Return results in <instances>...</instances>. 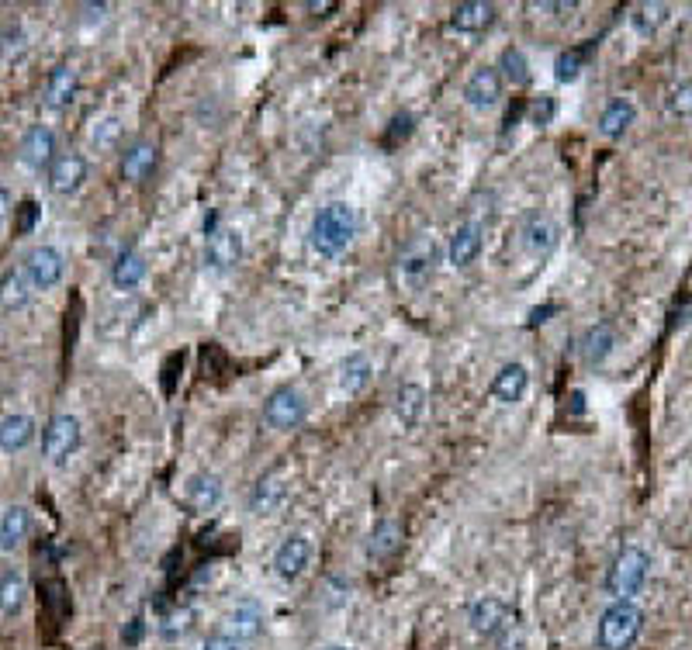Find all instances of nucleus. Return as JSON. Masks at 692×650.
<instances>
[{"instance_id": "obj_1", "label": "nucleus", "mask_w": 692, "mask_h": 650, "mask_svg": "<svg viewBox=\"0 0 692 650\" xmlns=\"http://www.w3.org/2000/svg\"><path fill=\"white\" fill-rule=\"evenodd\" d=\"M353 236H357V211L346 201H329L326 208H319V215L312 218V229H308V243L319 256L346 253Z\"/></svg>"}, {"instance_id": "obj_2", "label": "nucleus", "mask_w": 692, "mask_h": 650, "mask_svg": "<svg viewBox=\"0 0 692 650\" xmlns=\"http://www.w3.org/2000/svg\"><path fill=\"white\" fill-rule=\"evenodd\" d=\"M644 630V612L630 599H616L599 619V647L603 650H630Z\"/></svg>"}, {"instance_id": "obj_3", "label": "nucleus", "mask_w": 692, "mask_h": 650, "mask_svg": "<svg viewBox=\"0 0 692 650\" xmlns=\"http://www.w3.org/2000/svg\"><path fill=\"white\" fill-rule=\"evenodd\" d=\"M648 571H651V557L644 554L641 547H623L616 554V561L609 564V574H606V592L613 599H630L644 588L648 581Z\"/></svg>"}, {"instance_id": "obj_4", "label": "nucleus", "mask_w": 692, "mask_h": 650, "mask_svg": "<svg viewBox=\"0 0 692 650\" xmlns=\"http://www.w3.org/2000/svg\"><path fill=\"white\" fill-rule=\"evenodd\" d=\"M84 443V429H80V419L70 412H59L45 422V433H42V453L49 464H66L73 453L80 450Z\"/></svg>"}, {"instance_id": "obj_5", "label": "nucleus", "mask_w": 692, "mask_h": 650, "mask_svg": "<svg viewBox=\"0 0 692 650\" xmlns=\"http://www.w3.org/2000/svg\"><path fill=\"white\" fill-rule=\"evenodd\" d=\"M436 263H440V246H436V239L430 232H419V236H412L409 243L402 246V253H398V274L409 284H419L433 274Z\"/></svg>"}, {"instance_id": "obj_6", "label": "nucleus", "mask_w": 692, "mask_h": 650, "mask_svg": "<svg viewBox=\"0 0 692 650\" xmlns=\"http://www.w3.org/2000/svg\"><path fill=\"white\" fill-rule=\"evenodd\" d=\"M308 405H305V395L298 388H277L274 395L267 398V405H263V422H267L270 429H277V433H288V429H298L305 419Z\"/></svg>"}, {"instance_id": "obj_7", "label": "nucleus", "mask_w": 692, "mask_h": 650, "mask_svg": "<svg viewBox=\"0 0 692 650\" xmlns=\"http://www.w3.org/2000/svg\"><path fill=\"white\" fill-rule=\"evenodd\" d=\"M21 270L28 274L35 291H52V287L66 277V256L59 253L56 246H35V249H28L25 267Z\"/></svg>"}, {"instance_id": "obj_8", "label": "nucleus", "mask_w": 692, "mask_h": 650, "mask_svg": "<svg viewBox=\"0 0 692 650\" xmlns=\"http://www.w3.org/2000/svg\"><path fill=\"white\" fill-rule=\"evenodd\" d=\"M468 623H471V630H475L478 637L495 640V637H502V633L513 630V626H516V612L509 609L502 599H492V595H485V599H478L475 606H471Z\"/></svg>"}, {"instance_id": "obj_9", "label": "nucleus", "mask_w": 692, "mask_h": 650, "mask_svg": "<svg viewBox=\"0 0 692 650\" xmlns=\"http://www.w3.org/2000/svg\"><path fill=\"white\" fill-rule=\"evenodd\" d=\"M87 156L84 153H59L49 166V187L59 198H70L84 187L87 180Z\"/></svg>"}, {"instance_id": "obj_10", "label": "nucleus", "mask_w": 692, "mask_h": 650, "mask_svg": "<svg viewBox=\"0 0 692 650\" xmlns=\"http://www.w3.org/2000/svg\"><path fill=\"white\" fill-rule=\"evenodd\" d=\"M56 132L49 125H32L25 135H21L18 146V160L28 166V170H49L52 160H56Z\"/></svg>"}, {"instance_id": "obj_11", "label": "nucleus", "mask_w": 692, "mask_h": 650, "mask_svg": "<svg viewBox=\"0 0 692 650\" xmlns=\"http://www.w3.org/2000/svg\"><path fill=\"white\" fill-rule=\"evenodd\" d=\"M308 561H312V540H308L305 533H291L288 540L277 547L274 554V571L281 574L284 581H295L302 578Z\"/></svg>"}, {"instance_id": "obj_12", "label": "nucleus", "mask_w": 692, "mask_h": 650, "mask_svg": "<svg viewBox=\"0 0 692 650\" xmlns=\"http://www.w3.org/2000/svg\"><path fill=\"white\" fill-rule=\"evenodd\" d=\"M284 498H288V474H284L281 467H277V471H267L250 491L253 516H274L284 505Z\"/></svg>"}, {"instance_id": "obj_13", "label": "nucleus", "mask_w": 692, "mask_h": 650, "mask_svg": "<svg viewBox=\"0 0 692 650\" xmlns=\"http://www.w3.org/2000/svg\"><path fill=\"white\" fill-rule=\"evenodd\" d=\"M558 239H561V229H558V222H554L551 215H540V211H533V215L526 218L523 249L530 256H551L554 249H558Z\"/></svg>"}, {"instance_id": "obj_14", "label": "nucleus", "mask_w": 692, "mask_h": 650, "mask_svg": "<svg viewBox=\"0 0 692 650\" xmlns=\"http://www.w3.org/2000/svg\"><path fill=\"white\" fill-rule=\"evenodd\" d=\"M499 97H502V77L495 66H481V70L471 73L468 83H464V101H468L475 111L495 108Z\"/></svg>"}, {"instance_id": "obj_15", "label": "nucleus", "mask_w": 692, "mask_h": 650, "mask_svg": "<svg viewBox=\"0 0 692 650\" xmlns=\"http://www.w3.org/2000/svg\"><path fill=\"white\" fill-rule=\"evenodd\" d=\"M243 260V236L236 229H215L205 246V263L212 270H232Z\"/></svg>"}, {"instance_id": "obj_16", "label": "nucleus", "mask_w": 692, "mask_h": 650, "mask_svg": "<svg viewBox=\"0 0 692 650\" xmlns=\"http://www.w3.org/2000/svg\"><path fill=\"white\" fill-rule=\"evenodd\" d=\"M613 350H616V329H613V322L589 325V329L582 332V339H578V357H582L589 367L606 364L609 353H613Z\"/></svg>"}, {"instance_id": "obj_17", "label": "nucleus", "mask_w": 692, "mask_h": 650, "mask_svg": "<svg viewBox=\"0 0 692 650\" xmlns=\"http://www.w3.org/2000/svg\"><path fill=\"white\" fill-rule=\"evenodd\" d=\"M260 630H263V606L257 599L236 602V606L229 609V616H225V633H229V637H236L239 644H243V640L260 637Z\"/></svg>"}, {"instance_id": "obj_18", "label": "nucleus", "mask_w": 692, "mask_h": 650, "mask_svg": "<svg viewBox=\"0 0 692 650\" xmlns=\"http://www.w3.org/2000/svg\"><path fill=\"white\" fill-rule=\"evenodd\" d=\"M35 443V419L25 412H11L0 419V453L14 457V453L28 450Z\"/></svg>"}, {"instance_id": "obj_19", "label": "nucleus", "mask_w": 692, "mask_h": 650, "mask_svg": "<svg viewBox=\"0 0 692 650\" xmlns=\"http://www.w3.org/2000/svg\"><path fill=\"white\" fill-rule=\"evenodd\" d=\"M426 408H430V395H426L423 384L409 381L398 388L395 395V419L402 422V429H416L419 422H423Z\"/></svg>"}, {"instance_id": "obj_20", "label": "nucleus", "mask_w": 692, "mask_h": 650, "mask_svg": "<svg viewBox=\"0 0 692 650\" xmlns=\"http://www.w3.org/2000/svg\"><path fill=\"white\" fill-rule=\"evenodd\" d=\"M184 498L194 512H215L218 502H222V478L218 474H191L187 478V488H184Z\"/></svg>"}, {"instance_id": "obj_21", "label": "nucleus", "mask_w": 692, "mask_h": 650, "mask_svg": "<svg viewBox=\"0 0 692 650\" xmlns=\"http://www.w3.org/2000/svg\"><path fill=\"white\" fill-rule=\"evenodd\" d=\"M481 246H485V239H481V225L464 222V225H457L454 236H450L447 256L454 267H471V263L481 256Z\"/></svg>"}, {"instance_id": "obj_22", "label": "nucleus", "mask_w": 692, "mask_h": 650, "mask_svg": "<svg viewBox=\"0 0 692 650\" xmlns=\"http://www.w3.org/2000/svg\"><path fill=\"white\" fill-rule=\"evenodd\" d=\"M526 388H530V370H526L523 364H506L499 374L492 377V398L502 405L523 402Z\"/></svg>"}, {"instance_id": "obj_23", "label": "nucleus", "mask_w": 692, "mask_h": 650, "mask_svg": "<svg viewBox=\"0 0 692 650\" xmlns=\"http://www.w3.org/2000/svg\"><path fill=\"white\" fill-rule=\"evenodd\" d=\"M77 90H80V70H77V66H70V63L56 66V70L49 73V83H45V104H49L52 111L66 108V104L77 97Z\"/></svg>"}, {"instance_id": "obj_24", "label": "nucleus", "mask_w": 692, "mask_h": 650, "mask_svg": "<svg viewBox=\"0 0 692 650\" xmlns=\"http://www.w3.org/2000/svg\"><path fill=\"white\" fill-rule=\"evenodd\" d=\"M495 21V7L485 4V0H464L450 11V25L464 35H475V32H485L488 25Z\"/></svg>"}, {"instance_id": "obj_25", "label": "nucleus", "mask_w": 692, "mask_h": 650, "mask_svg": "<svg viewBox=\"0 0 692 650\" xmlns=\"http://www.w3.org/2000/svg\"><path fill=\"white\" fill-rule=\"evenodd\" d=\"M28 533H32V516H28L25 505L4 509V516H0V550H4V554H14V550L28 540Z\"/></svg>"}, {"instance_id": "obj_26", "label": "nucleus", "mask_w": 692, "mask_h": 650, "mask_svg": "<svg viewBox=\"0 0 692 650\" xmlns=\"http://www.w3.org/2000/svg\"><path fill=\"white\" fill-rule=\"evenodd\" d=\"M672 18V7L661 4V0H644V4H634L630 11V28H634L641 39H651L665 28V21Z\"/></svg>"}, {"instance_id": "obj_27", "label": "nucleus", "mask_w": 692, "mask_h": 650, "mask_svg": "<svg viewBox=\"0 0 692 650\" xmlns=\"http://www.w3.org/2000/svg\"><path fill=\"white\" fill-rule=\"evenodd\" d=\"M146 256L135 253V249H122L115 260V267H111V284L118 287V291H135L142 281H146Z\"/></svg>"}, {"instance_id": "obj_28", "label": "nucleus", "mask_w": 692, "mask_h": 650, "mask_svg": "<svg viewBox=\"0 0 692 650\" xmlns=\"http://www.w3.org/2000/svg\"><path fill=\"white\" fill-rule=\"evenodd\" d=\"M398 547H402V523L398 519H378L371 536H367V554L374 561H388L391 554H398Z\"/></svg>"}, {"instance_id": "obj_29", "label": "nucleus", "mask_w": 692, "mask_h": 650, "mask_svg": "<svg viewBox=\"0 0 692 650\" xmlns=\"http://www.w3.org/2000/svg\"><path fill=\"white\" fill-rule=\"evenodd\" d=\"M156 170V146L146 139L132 142L129 149H125L122 156V177L132 180V184H142V180L149 177V173Z\"/></svg>"}, {"instance_id": "obj_30", "label": "nucleus", "mask_w": 692, "mask_h": 650, "mask_svg": "<svg viewBox=\"0 0 692 650\" xmlns=\"http://www.w3.org/2000/svg\"><path fill=\"white\" fill-rule=\"evenodd\" d=\"M32 281H28L25 270H7L0 277V312H21V308L32 301Z\"/></svg>"}, {"instance_id": "obj_31", "label": "nucleus", "mask_w": 692, "mask_h": 650, "mask_svg": "<svg viewBox=\"0 0 692 650\" xmlns=\"http://www.w3.org/2000/svg\"><path fill=\"white\" fill-rule=\"evenodd\" d=\"M634 118H637L634 101H627V97H616V101H609L603 108V115H599V132H603L606 139H620V135L634 125Z\"/></svg>"}, {"instance_id": "obj_32", "label": "nucleus", "mask_w": 692, "mask_h": 650, "mask_svg": "<svg viewBox=\"0 0 692 650\" xmlns=\"http://www.w3.org/2000/svg\"><path fill=\"white\" fill-rule=\"evenodd\" d=\"M371 357L367 353H350V357L340 364V391H346V395H360V391L371 384Z\"/></svg>"}, {"instance_id": "obj_33", "label": "nucleus", "mask_w": 692, "mask_h": 650, "mask_svg": "<svg viewBox=\"0 0 692 650\" xmlns=\"http://www.w3.org/2000/svg\"><path fill=\"white\" fill-rule=\"evenodd\" d=\"M28 599V581L21 571L0 574V616H18Z\"/></svg>"}, {"instance_id": "obj_34", "label": "nucleus", "mask_w": 692, "mask_h": 650, "mask_svg": "<svg viewBox=\"0 0 692 650\" xmlns=\"http://www.w3.org/2000/svg\"><path fill=\"white\" fill-rule=\"evenodd\" d=\"M495 70H499L502 83H513V87H526V83H530V59H526V52L519 49V45H509V49L502 52Z\"/></svg>"}, {"instance_id": "obj_35", "label": "nucleus", "mask_w": 692, "mask_h": 650, "mask_svg": "<svg viewBox=\"0 0 692 650\" xmlns=\"http://www.w3.org/2000/svg\"><path fill=\"white\" fill-rule=\"evenodd\" d=\"M118 139H122V118L118 115L97 118L94 128H90V142H94L97 149H115Z\"/></svg>"}, {"instance_id": "obj_36", "label": "nucleus", "mask_w": 692, "mask_h": 650, "mask_svg": "<svg viewBox=\"0 0 692 650\" xmlns=\"http://www.w3.org/2000/svg\"><path fill=\"white\" fill-rule=\"evenodd\" d=\"M592 49V45H589ZM589 49H568L561 52L558 59H554V77H558L561 83H575L578 73H582L585 66V56H589Z\"/></svg>"}, {"instance_id": "obj_37", "label": "nucleus", "mask_w": 692, "mask_h": 650, "mask_svg": "<svg viewBox=\"0 0 692 650\" xmlns=\"http://www.w3.org/2000/svg\"><path fill=\"white\" fill-rule=\"evenodd\" d=\"M665 108H668V115H675V118H692V80H682L668 90Z\"/></svg>"}, {"instance_id": "obj_38", "label": "nucleus", "mask_w": 692, "mask_h": 650, "mask_svg": "<svg viewBox=\"0 0 692 650\" xmlns=\"http://www.w3.org/2000/svg\"><path fill=\"white\" fill-rule=\"evenodd\" d=\"M526 115H530V125H551L554 122V115H558V101H554L551 94H540V97H533L530 104H526Z\"/></svg>"}, {"instance_id": "obj_39", "label": "nucleus", "mask_w": 692, "mask_h": 650, "mask_svg": "<svg viewBox=\"0 0 692 650\" xmlns=\"http://www.w3.org/2000/svg\"><path fill=\"white\" fill-rule=\"evenodd\" d=\"M187 630H191V612H187V609L170 612V616L160 623V637L163 640H177V637H184Z\"/></svg>"}, {"instance_id": "obj_40", "label": "nucleus", "mask_w": 692, "mask_h": 650, "mask_svg": "<svg viewBox=\"0 0 692 650\" xmlns=\"http://www.w3.org/2000/svg\"><path fill=\"white\" fill-rule=\"evenodd\" d=\"M412 128H416V118H412V115H395V118H391V125H388V132H385V146L395 149L398 142L409 139Z\"/></svg>"}, {"instance_id": "obj_41", "label": "nucleus", "mask_w": 692, "mask_h": 650, "mask_svg": "<svg viewBox=\"0 0 692 650\" xmlns=\"http://www.w3.org/2000/svg\"><path fill=\"white\" fill-rule=\"evenodd\" d=\"M39 204L35 201H25L21 208H14V215H18V222H14V229L21 232V236H28V232L35 229V222H39Z\"/></svg>"}, {"instance_id": "obj_42", "label": "nucleus", "mask_w": 692, "mask_h": 650, "mask_svg": "<svg viewBox=\"0 0 692 650\" xmlns=\"http://www.w3.org/2000/svg\"><path fill=\"white\" fill-rule=\"evenodd\" d=\"M201 650H243V644H239L236 637H229V633H215V637L205 640Z\"/></svg>"}, {"instance_id": "obj_43", "label": "nucleus", "mask_w": 692, "mask_h": 650, "mask_svg": "<svg viewBox=\"0 0 692 650\" xmlns=\"http://www.w3.org/2000/svg\"><path fill=\"white\" fill-rule=\"evenodd\" d=\"M11 215H14V198H11V191H7V187H0V229L11 222Z\"/></svg>"}, {"instance_id": "obj_44", "label": "nucleus", "mask_w": 692, "mask_h": 650, "mask_svg": "<svg viewBox=\"0 0 692 650\" xmlns=\"http://www.w3.org/2000/svg\"><path fill=\"white\" fill-rule=\"evenodd\" d=\"M108 11H111V7L108 4H84V14H87V25H94V21H97V25H101V21L104 18H108Z\"/></svg>"}, {"instance_id": "obj_45", "label": "nucleus", "mask_w": 692, "mask_h": 650, "mask_svg": "<svg viewBox=\"0 0 692 650\" xmlns=\"http://www.w3.org/2000/svg\"><path fill=\"white\" fill-rule=\"evenodd\" d=\"M139 637H142V619H132L129 630H122V640L132 647V644H139Z\"/></svg>"}, {"instance_id": "obj_46", "label": "nucleus", "mask_w": 692, "mask_h": 650, "mask_svg": "<svg viewBox=\"0 0 692 650\" xmlns=\"http://www.w3.org/2000/svg\"><path fill=\"white\" fill-rule=\"evenodd\" d=\"M551 312H558V308H554V305L537 308V312H533V322H547V315H551Z\"/></svg>"}, {"instance_id": "obj_47", "label": "nucleus", "mask_w": 692, "mask_h": 650, "mask_svg": "<svg viewBox=\"0 0 692 650\" xmlns=\"http://www.w3.org/2000/svg\"><path fill=\"white\" fill-rule=\"evenodd\" d=\"M308 11H336V4H308Z\"/></svg>"}, {"instance_id": "obj_48", "label": "nucleus", "mask_w": 692, "mask_h": 650, "mask_svg": "<svg viewBox=\"0 0 692 650\" xmlns=\"http://www.w3.org/2000/svg\"><path fill=\"white\" fill-rule=\"evenodd\" d=\"M333 650H350V647H333Z\"/></svg>"}]
</instances>
